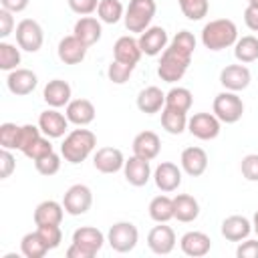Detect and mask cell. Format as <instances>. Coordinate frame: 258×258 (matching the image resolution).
Returning <instances> with one entry per match:
<instances>
[{"mask_svg": "<svg viewBox=\"0 0 258 258\" xmlns=\"http://www.w3.org/2000/svg\"><path fill=\"white\" fill-rule=\"evenodd\" d=\"M191 56L194 52L183 50L175 44H167L165 50L161 52L159 64H157V77L165 83H177L183 79V75L187 73L189 64H191Z\"/></svg>", "mask_w": 258, "mask_h": 258, "instance_id": "obj_1", "label": "cell"}, {"mask_svg": "<svg viewBox=\"0 0 258 258\" xmlns=\"http://www.w3.org/2000/svg\"><path fill=\"white\" fill-rule=\"evenodd\" d=\"M97 147V135L91 129H73L64 135L60 143V155L64 161L77 165L83 163Z\"/></svg>", "mask_w": 258, "mask_h": 258, "instance_id": "obj_2", "label": "cell"}, {"mask_svg": "<svg viewBox=\"0 0 258 258\" xmlns=\"http://www.w3.org/2000/svg\"><path fill=\"white\" fill-rule=\"evenodd\" d=\"M238 40V26L230 18H216L204 24L202 28V44L208 50H224L234 46Z\"/></svg>", "mask_w": 258, "mask_h": 258, "instance_id": "obj_3", "label": "cell"}, {"mask_svg": "<svg viewBox=\"0 0 258 258\" xmlns=\"http://www.w3.org/2000/svg\"><path fill=\"white\" fill-rule=\"evenodd\" d=\"M155 10H157V4L155 0H129L127 8H125V16H123V22H125V28L129 32H143L149 28L153 16H155Z\"/></svg>", "mask_w": 258, "mask_h": 258, "instance_id": "obj_4", "label": "cell"}, {"mask_svg": "<svg viewBox=\"0 0 258 258\" xmlns=\"http://www.w3.org/2000/svg\"><path fill=\"white\" fill-rule=\"evenodd\" d=\"M212 111H214V115L222 123L232 125V123H238L242 119V115H244V103L238 97V93H234V91H222V93H218L214 97Z\"/></svg>", "mask_w": 258, "mask_h": 258, "instance_id": "obj_5", "label": "cell"}, {"mask_svg": "<svg viewBox=\"0 0 258 258\" xmlns=\"http://www.w3.org/2000/svg\"><path fill=\"white\" fill-rule=\"evenodd\" d=\"M107 242H109V246L115 252L127 254V252H131L137 246V242H139V230L131 222H115L109 228V232H107Z\"/></svg>", "mask_w": 258, "mask_h": 258, "instance_id": "obj_6", "label": "cell"}, {"mask_svg": "<svg viewBox=\"0 0 258 258\" xmlns=\"http://www.w3.org/2000/svg\"><path fill=\"white\" fill-rule=\"evenodd\" d=\"M16 44L26 52H38L44 42V30L34 18H22L16 24Z\"/></svg>", "mask_w": 258, "mask_h": 258, "instance_id": "obj_7", "label": "cell"}, {"mask_svg": "<svg viewBox=\"0 0 258 258\" xmlns=\"http://www.w3.org/2000/svg\"><path fill=\"white\" fill-rule=\"evenodd\" d=\"M187 131L196 137V139H202V141H212L220 135L222 131V121L214 115V113H194L189 119H187Z\"/></svg>", "mask_w": 258, "mask_h": 258, "instance_id": "obj_8", "label": "cell"}, {"mask_svg": "<svg viewBox=\"0 0 258 258\" xmlns=\"http://www.w3.org/2000/svg\"><path fill=\"white\" fill-rule=\"evenodd\" d=\"M62 206H64V212L69 216H83L91 210L93 206V191L89 185L85 183H75L71 185L64 196H62Z\"/></svg>", "mask_w": 258, "mask_h": 258, "instance_id": "obj_9", "label": "cell"}, {"mask_svg": "<svg viewBox=\"0 0 258 258\" xmlns=\"http://www.w3.org/2000/svg\"><path fill=\"white\" fill-rule=\"evenodd\" d=\"M252 81V73L246 64L238 62V64H226L222 71H220V83L226 91H234V93H240L244 89H248Z\"/></svg>", "mask_w": 258, "mask_h": 258, "instance_id": "obj_10", "label": "cell"}, {"mask_svg": "<svg viewBox=\"0 0 258 258\" xmlns=\"http://www.w3.org/2000/svg\"><path fill=\"white\" fill-rule=\"evenodd\" d=\"M175 232L171 226H165V224H159V226H153L147 234V246L153 254H159V256H165V254H171L173 248H175Z\"/></svg>", "mask_w": 258, "mask_h": 258, "instance_id": "obj_11", "label": "cell"}, {"mask_svg": "<svg viewBox=\"0 0 258 258\" xmlns=\"http://www.w3.org/2000/svg\"><path fill=\"white\" fill-rule=\"evenodd\" d=\"M139 48L143 54L147 56H157L165 50V46L169 44V38H167V32L163 26H149L147 30H143L139 34Z\"/></svg>", "mask_w": 258, "mask_h": 258, "instance_id": "obj_12", "label": "cell"}, {"mask_svg": "<svg viewBox=\"0 0 258 258\" xmlns=\"http://www.w3.org/2000/svg\"><path fill=\"white\" fill-rule=\"evenodd\" d=\"M38 85V77L34 71L30 69H14L8 73L6 77V87L12 95L16 97H24V95H30Z\"/></svg>", "mask_w": 258, "mask_h": 258, "instance_id": "obj_13", "label": "cell"}, {"mask_svg": "<svg viewBox=\"0 0 258 258\" xmlns=\"http://www.w3.org/2000/svg\"><path fill=\"white\" fill-rule=\"evenodd\" d=\"M38 127H40V131H42V135H46V137H50V139H58V137H62V135L67 133V129H69V119H67V115H62L58 109L50 107V109H46V111H42V113L38 115Z\"/></svg>", "mask_w": 258, "mask_h": 258, "instance_id": "obj_14", "label": "cell"}, {"mask_svg": "<svg viewBox=\"0 0 258 258\" xmlns=\"http://www.w3.org/2000/svg\"><path fill=\"white\" fill-rule=\"evenodd\" d=\"M93 165L101 173H107V175L117 173L125 165L123 151L117 149V147H99L95 151V155H93Z\"/></svg>", "mask_w": 258, "mask_h": 258, "instance_id": "obj_15", "label": "cell"}, {"mask_svg": "<svg viewBox=\"0 0 258 258\" xmlns=\"http://www.w3.org/2000/svg\"><path fill=\"white\" fill-rule=\"evenodd\" d=\"M153 181L163 194H171L181 185V167L171 161H161L153 171Z\"/></svg>", "mask_w": 258, "mask_h": 258, "instance_id": "obj_16", "label": "cell"}, {"mask_svg": "<svg viewBox=\"0 0 258 258\" xmlns=\"http://www.w3.org/2000/svg\"><path fill=\"white\" fill-rule=\"evenodd\" d=\"M179 163L181 171H185L189 177H200L208 169V153L198 145L185 147L179 155Z\"/></svg>", "mask_w": 258, "mask_h": 258, "instance_id": "obj_17", "label": "cell"}, {"mask_svg": "<svg viewBox=\"0 0 258 258\" xmlns=\"http://www.w3.org/2000/svg\"><path fill=\"white\" fill-rule=\"evenodd\" d=\"M123 175H125V179H127L129 185L143 187L151 179V165H149L147 159H141L137 155H131L129 159H125Z\"/></svg>", "mask_w": 258, "mask_h": 258, "instance_id": "obj_18", "label": "cell"}, {"mask_svg": "<svg viewBox=\"0 0 258 258\" xmlns=\"http://www.w3.org/2000/svg\"><path fill=\"white\" fill-rule=\"evenodd\" d=\"M179 248L185 256H191V258H200V256H206L212 248V240L206 232H200V230H191V232H185L181 238H179Z\"/></svg>", "mask_w": 258, "mask_h": 258, "instance_id": "obj_19", "label": "cell"}, {"mask_svg": "<svg viewBox=\"0 0 258 258\" xmlns=\"http://www.w3.org/2000/svg\"><path fill=\"white\" fill-rule=\"evenodd\" d=\"M71 95H73V89L67 81L62 79H52L44 85V91H42V99L48 107H54V109H60V107H67L71 103Z\"/></svg>", "mask_w": 258, "mask_h": 258, "instance_id": "obj_20", "label": "cell"}, {"mask_svg": "<svg viewBox=\"0 0 258 258\" xmlns=\"http://www.w3.org/2000/svg\"><path fill=\"white\" fill-rule=\"evenodd\" d=\"M64 115L69 119V123L77 125V127H87L89 123L95 121V105L89 99H71V103L64 109Z\"/></svg>", "mask_w": 258, "mask_h": 258, "instance_id": "obj_21", "label": "cell"}, {"mask_svg": "<svg viewBox=\"0 0 258 258\" xmlns=\"http://www.w3.org/2000/svg\"><path fill=\"white\" fill-rule=\"evenodd\" d=\"M131 147H133V155L151 161V159H155V157L159 155V151H161V139H159V135L153 133V131H141V133H137V135L133 137Z\"/></svg>", "mask_w": 258, "mask_h": 258, "instance_id": "obj_22", "label": "cell"}, {"mask_svg": "<svg viewBox=\"0 0 258 258\" xmlns=\"http://www.w3.org/2000/svg\"><path fill=\"white\" fill-rule=\"evenodd\" d=\"M87 48H89V46H87L85 42H81L75 34H69V36L60 38L58 48H56V54H58V58H60L64 64H79V62L85 60Z\"/></svg>", "mask_w": 258, "mask_h": 258, "instance_id": "obj_23", "label": "cell"}, {"mask_svg": "<svg viewBox=\"0 0 258 258\" xmlns=\"http://www.w3.org/2000/svg\"><path fill=\"white\" fill-rule=\"evenodd\" d=\"M141 48H139V40L133 38L131 34H125V36H119L113 44V58L119 60V62H125V64H137L139 58H141Z\"/></svg>", "mask_w": 258, "mask_h": 258, "instance_id": "obj_24", "label": "cell"}, {"mask_svg": "<svg viewBox=\"0 0 258 258\" xmlns=\"http://www.w3.org/2000/svg\"><path fill=\"white\" fill-rule=\"evenodd\" d=\"M64 216V206L54 200H44L34 208L32 220L36 226H60Z\"/></svg>", "mask_w": 258, "mask_h": 258, "instance_id": "obj_25", "label": "cell"}, {"mask_svg": "<svg viewBox=\"0 0 258 258\" xmlns=\"http://www.w3.org/2000/svg\"><path fill=\"white\" fill-rule=\"evenodd\" d=\"M73 242L79 244L81 248H85L91 256H95V254L103 248V244L107 242V238H105V234H103L99 228L81 226V228H77V230L73 232Z\"/></svg>", "mask_w": 258, "mask_h": 258, "instance_id": "obj_26", "label": "cell"}, {"mask_svg": "<svg viewBox=\"0 0 258 258\" xmlns=\"http://www.w3.org/2000/svg\"><path fill=\"white\" fill-rule=\"evenodd\" d=\"M73 34L85 42L87 46H93L101 40V34H103V26H101V20L95 18V16H81L77 22H75V28H73Z\"/></svg>", "mask_w": 258, "mask_h": 258, "instance_id": "obj_27", "label": "cell"}, {"mask_svg": "<svg viewBox=\"0 0 258 258\" xmlns=\"http://www.w3.org/2000/svg\"><path fill=\"white\" fill-rule=\"evenodd\" d=\"M222 236L228 240V242H242L250 236L252 232V222L244 216H228L224 222H222V228H220Z\"/></svg>", "mask_w": 258, "mask_h": 258, "instance_id": "obj_28", "label": "cell"}, {"mask_svg": "<svg viewBox=\"0 0 258 258\" xmlns=\"http://www.w3.org/2000/svg\"><path fill=\"white\" fill-rule=\"evenodd\" d=\"M135 103H137V109L141 113L153 115V113H159L165 107V93L159 87L151 85V87H145V89L139 91Z\"/></svg>", "mask_w": 258, "mask_h": 258, "instance_id": "obj_29", "label": "cell"}, {"mask_svg": "<svg viewBox=\"0 0 258 258\" xmlns=\"http://www.w3.org/2000/svg\"><path fill=\"white\" fill-rule=\"evenodd\" d=\"M200 216V204L194 196L189 194H177L173 198V218L177 222H183V224H189L194 220H198Z\"/></svg>", "mask_w": 258, "mask_h": 258, "instance_id": "obj_30", "label": "cell"}, {"mask_svg": "<svg viewBox=\"0 0 258 258\" xmlns=\"http://www.w3.org/2000/svg\"><path fill=\"white\" fill-rule=\"evenodd\" d=\"M161 127L169 135H181L187 129V113L171 109V107H163L161 109Z\"/></svg>", "mask_w": 258, "mask_h": 258, "instance_id": "obj_31", "label": "cell"}, {"mask_svg": "<svg viewBox=\"0 0 258 258\" xmlns=\"http://www.w3.org/2000/svg\"><path fill=\"white\" fill-rule=\"evenodd\" d=\"M149 218L157 224H167L173 218V198L161 194L149 202Z\"/></svg>", "mask_w": 258, "mask_h": 258, "instance_id": "obj_32", "label": "cell"}, {"mask_svg": "<svg viewBox=\"0 0 258 258\" xmlns=\"http://www.w3.org/2000/svg\"><path fill=\"white\" fill-rule=\"evenodd\" d=\"M234 56L242 64L258 60V38L252 36V34H246V36L238 38L236 44H234Z\"/></svg>", "mask_w": 258, "mask_h": 258, "instance_id": "obj_33", "label": "cell"}, {"mask_svg": "<svg viewBox=\"0 0 258 258\" xmlns=\"http://www.w3.org/2000/svg\"><path fill=\"white\" fill-rule=\"evenodd\" d=\"M20 252L26 258H42L48 252V246L44 244V240L38 234V230H34V232H28V234L22 236V240H20Z\"/></svg>", "mask_w": 258, "mask_h": 258, "instance_id": "obj_34", "label": "cell"}, {"mask_svg": "<svg viewBox=\"0 0 258 258\" xmlns=\"http://www.w3.org/2000/svg\"><path fill=\"white\" fill-rule=\"evenodd\" d=\"M191 103H194V95L185 87H171L165 93V107H171V109L187 113L191 109Z\"/></svg>", "mask_w": 258, "mask_h": 258, "instance_id": "obj_35", "label": "cell"}, {"mask_svg": "<svg viewBox=\"0 0 258 258\" xmlns=\"http://www.w3.org/2000/svg\"><path fill=\"white\" fill-rule=\"evenodd\" d=\"M97 16L105 24H117L125 16V8L121 0H101L97 6Z\"/></svg>", "mask_w": 258, "mask_h": 258, "instance_id": "obj_36", "label": "cell"}, {"mask_svg": "<svg viewBox=\"0 0 258 258\" xmlns=\"http://www.w3.org/2000/svg\"><path fill=\"white\" fill-rule=\"evenodd\" d=\"M22 56H20V48H16V44H10L6 40L0 42V69L10 73L14 69H18Z\"/></svg>", "mask_w": 258, "mask_h": 258, "instance_id": "obj_37", "label": "cell"}, {"mask_svg": "<svg viewBox=\"0 0 258 258\" xmlns=\"http://www.w3.org/2000/svg\"><path fill=\"white\" fill-rule=\"evenodd\" d=\"M177 4H179V10L183 12V16L194 22L208 16V10H210L208 0H177Z\"/></svg>", "mask_w": 258, "mask_h": 258, "instance_id": "obj_38", "label": "cell"}, {"mask_svg": "<svg viewBox=\"0 0 258 258\" xmlns=\"http://www.w3.org/2000/svg\"><path fill=\"white\" fill-rule=\"evenodd\" d=\"M133 69H135L133 64H125V62H119V60L113 58L109 69H107V77L115 85H125L129 81V77L133 75Z\"/></svg>", "mask_w": 258, "mask_h": 258, "instance_id": "obj_39", "label": "cell"}, {"mask_svg": "<svg viewBox=\"0 0 258 258\" xmlns=\"http://www.w3.org/2000/svg\"><path fill=\"white\" fill-rule=\"evenodd\" d=\"M18 137H20V125H16V123L0 125V147L18 149Z\"/></svg>", "mask_w": 258, "mask_h": 258, "instance_id": "obj_40", "label": "cell"}, {"mask_svg": "<svg viewBox=\"0 0 258 258\" xmlns=\"http://www.w3.org/2000/svg\"><path fill=\"white\" fill-rule=\"evenodd\" d=\"M60 157H62V155H58V153L50 151L48 155H44V157L36 159V161H34V167H36V171H38L40 175L50 177V175L58 173V169H60Z\"/></svg>", "mask_w": 258, "mask_h": 258, "instance_id": "obj_41", "label": "cell"}, {"mask_svg": "<svg viewBox=\"0 0 258 258\" xmlns=\"http://www.w3.org/2000/svg\"><path fill=\"white\" fill-rule=\"evenodd\" d=\"M42 135L40 127L38 125H32V123H26V125H20V137H18V151H26L38 137Z\"/></svg>", "mask_w": 258, "mask_h": 258, "instance_id": "obj_42", "label": "cell"}, {"mask_svg": "<svg viewBox=\"0 0 258 258\" xmlns=\"http://www.w3.org/2000/svg\"><path fill=\"white\" fill-rule=\"evenodd\" d=\"M50 151H54L52 149V143H50V137H46V135H40L26 151H24V155L28 157V159H32V161H36V159H40V157H44V155H48Z\"/></svg>", "mask_w": 258, "mask_h": 258, "instance_id": "obj_43", "label": "cell"}, {"mask_svg": "<svg viewBox=\"0 0 258 258\" xmlns=\"http://www.w3.org/2000/svg\"><path fill=\"white\" fill-rule=\"evenodd\" d=\"M38 234L42 236L44 244L48 246V250H54L60 246L62 242V232H60V226H36Z\"/></svg>", "mask_w": 258, "mask_h": 258, "instance_id": "obj_44", "label": "cell"}, {"mask_svg": "<svg viewBox=\"0 0 258 258\" xmlns=\"http://www.w3.org/2000/svg\"><path fill=\"white\" fill-rule=\"evenodd\" d=\"M240 171L248 181H258V153H248L240 161Z\"/></svg>", "mask_w": 258, "mask_h": 258, "instance_id": "obj_45", "label": "cell"}, {"mask_svg": "<svg viewBox=\"0 0 258 258\" xmlns=\"http://www.w3.org/2000/svg\"><path fill=\"white\" fill-rule=\"evenodd\" d=\"M99 2H101V0H67L69 8H71L75 14H79V16H89V14H93V12L97 10Z\"/></svg>", "mask_w": 258, "mask_h": 258, "instance_id": "obj_46", "label": "cell"}, {"mask_svg": "<svg viewBox=\"0 0 258 258\" xmlns=\"http://www.w3.org/2000/svg\"><path fill=\"white\" fill-rule=\"evenodd\" d=\"M16 169V159L12 155V149H0V177L6 179L12 175V171Z\"/></svg>", "mask_w": 258, "mask_h": 258, "instance_id": "obj_47", "label": "cell"}, {"mask_svg": "<svg viewBox=\"0 0 258 258\" xmlns=\"http://www.w3.org/2000/svg\"><path fill=\"white\" fill-rule=\"evenodd\" d=\"M14 12L6 10V8H0V38H6L10 36L14 30H16V24H14Z\"/></svg>", "mask_w": 258, "mask_h": 258, "instance_id": "obj_48", "label": "cell"}, {"mask_svg": "<svg viewBox=\"0 0 258 258\" xmlns=\"http://www.w3.org/2000/svg\"><path fill=\"white\" fill-rule=\"evenodd\" d=\"M171 44H175V46H179V48H183V50L194 52V50H196V36H194L189 30H179V32L171 38Z\"/></svg>", "mask_w": 258, "mask_h": 258, "instance_id": "obj_49", "label": "cell"}, {"mask_svg": "<svg viewBox=\"0 0 258 258\" xmlns=\"http://www.w3.org/2000/svg\"><path fill=\"white\" fill-rule=\"evenodd\" d=\"M236 256L238 258H258V240H244L238 244L236 248Z\"/></svg>", "mask_w": 258, "mask_h": 258, "instance_id": "obj_50", "label": "cell"}, {"mask_svg": "<svg viewBox=\"0 0 258 258\" xmlns=\"http://www.w3.org/2000/svg\"><path fill=\"white\" fill-rule=\"evenodd\" d=\"M244 22H246V26L250 28V30H254V32H258V8L256 6H246V10H244Z\"/></svg>", "mask_w": 258, "mask_h": 258, "instance_id": "obj_51", "label": "cell"}, {"mask_svg": "<svg viewBox=\"0 0 258 258\" xmlns=\"http://www.w3.org/2000/svg\"><path fill=\"white\" fill-rule=\"evenodd\" d=\"M28 4H30V0H0V6L10 10V12H14V14L24 12L28 8Z\"/></svg>", "mask_w": 258, "mask_h": 258, "instance_id": "obj_52", "label": "cell"}, {"mask_svg": "<svg viewBox=\"0 0 258 258\" xmlns=\"http://www.w3.org/2000/svg\"><path fill=\"white\" fill-rule=\"evenodd\" d=\"M67 258H93L85 248H81L79 244H71L69 248H67Z\"/></svg>", "mask_w": 258, "mask_h": 258, "instance_id": "obj_53", "label": "cell"}, {"mask_svg": "<svg viewBox=\"0 0 258 258\" xmlns=\"http://www.w3.org/2000/svg\"><path fill=\"white\" fill-rule=\"evenodd\" d=\"M252 230H254L256 236H258V210H256V214H254V218H252Z\"/></svg>", "mask_w": 258, "mask_h": 258, "instance_id": "obj_54", "label": "cell"}, {"mask_svg": "<svg viewBox=\"0 0 258 258\" xmlns=\"http://www.w3.org/2000/svg\"><path fill=\"white\" fill-rule=\"evenodd\" d=\"M248 4H250V6H256V8H258V0H248Z\"/></svg>", "mask_w": 258, "mask_h": 258, "instance_id": "obj_55", "label": "cell"}]
</instances>
